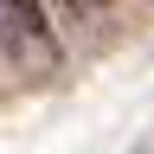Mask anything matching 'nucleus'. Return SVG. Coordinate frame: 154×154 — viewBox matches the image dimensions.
I'll use <instances>...</instances> for the list:
<instances>
[{"instance_id": "f257e3e1", "label": "nucleus", "mask_w": 154, "mask_h": 154, "mask_svg": "<svg viewBox=\"0 0 154 154\" xmlns=\"http://www.w3.org/2000/svg\"><path fill=\"white\" fill-rule=\"evenodd\" d=\"M0 58L19 77H51L64 64V45L51 32V13L32 0H0Z\"/></svg>"}]
</instances>
